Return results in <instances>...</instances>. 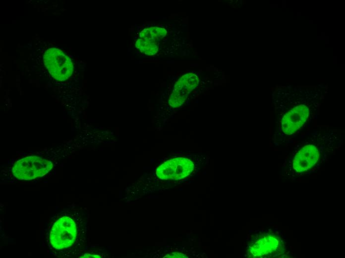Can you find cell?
Listing matches in <instances>:
<instances>
[{"label":"cell","instance_id":"cell-5","mask_svg":"<svg viewBox=\"0 0 345 258\" xmlns=\"http://www.w3.org/2000/svg\"><path fill=\"white\" fill-rule=\"evenodd\" d=\"M197 84V77L195 74L188 73L182 76L174 86L169 100L170 105L175 108L180 106Z\"/></svg>","mask_w":345,"mask_h":258},{"label":"cell","instance_id":"cell-4","mask_svg":"<svg viewBox=\"0 0 345 258\" xmlns=\"http://www.w3.org/2000/svg\"><path fill=\"white\" fill-rule=\"evenodd\" d=\"M282 246L280 238L273 234H265L251 243L247 249L248 255L261 258L278 253Z\"/></svg>","mask_w":345,"mask_h":258},{"label":"cell","instance_id":"cell-6","mask_svg":"<svg viewBox=\"0 0 345 258\" xmlns=\"http://www.w3.org/2000/svg\"><path fill=\"white\" fill-rule=\"evenodd\" d=\"M319 153L314 145L308 144L301 148L295 155L293 168L297 172H302L311 168L319 159Z\"/></svg>","mask_w":345,"mask_h":258},{"label":"cell","instance_id":"cell-3","mask_svg":"<svg viewBox=\"0 0 345 258\" xmlns=\"http://www.w3.org/2000/svg\"><path fill=\"white\" fill-rule=\"evenodd\" d=\"M194 165L189 159L177 157L169 160L158 167L156 173L162 180H178L189 176Z\"/></svg>","mask_w":345,"mask_h":258},{"label":"cell","instance_id":"cell-2","mask_svg":"<svg viewBox=\"0 0 345 258\" xmlns=\"http://www.w3.org/2000/svg\"><path fill=\"white\" fill-rule=\"evenodd\" d=\"M53 167L52 162L49 160L30 156L22 158L15 162L12 168V173L18 180H31L45 175Z\"/></svg>","mask_w":345,"mask_h":258},{"label":"cell","instance_id":"cell-7","mask_svg":"<svg viewBox=\"0 0 345 258\" xmlns=\"http://www.w3.org/2000/svg\"><path fill=\"white\" fill-rule=\"evenodd\" d=\"M166 257H170V258H182L184 257L183 255L179 253H173L171 255H170L169 256H166Z\"/></svg>","mask_w":345,"mask_h":258},{"label":"cell","instance_id":"cell-1","mask_svg":"<svg viewBox=\"0 0 345 258\" xmlns=\"http://www.w3.org/2000/svg\"><path fill=\"white\" fill-rule=\"evenodd\" d=\"M75 211L65 210L58 214L50 227L49 245L58 256H67L73 249L80 236V228Z\"/></svg>","mask_w":345,"mask_h":258}]
</instances>
